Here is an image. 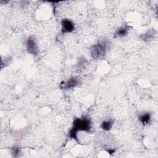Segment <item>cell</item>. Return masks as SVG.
Instances as JSON below:
<instances>
[{
  "label": "cell",
  "mask_w": 158,
  "mask_h": 158,
  "mask_svg": "<svg viewBox=\"0 0 158 158\" xmlns=\"http://www.w3.org/2000/svg\"><path fill=\"white\" fill-rule=\"evenodd\" d=\"M90 119L86 117L76 118L73 123V127L69 132V136L77 140V133L80 131H85L89 132L91 130Z\"/></svg>",
  "instance_id": "obj_1"
},
{
  "label": "cell",
  "mask_w": 158,
  "mask_h": 158,
  "mask_svg": "<svg viewBox=\"0 0 158 158\" xmlns=\"http://www.w3.org/2000/svg\"><path fill=\"white\" fill-rule=\"evenodd\" d=\"M107 44L106 41H100L94 44L90 49V54L93 58L98 59L104 56L107 49Z\"/></svg>",
  "instance_id": "obj_2"
},
{
  "label": "cell",
  "mask_w": 158,
  "mask_h": 158,
  "mask_svg": "<svg viewBox=\"0 0 158 158\" xmlns=\"http://www.w3.org/2000/svg\"><path fill=\"white\" fill-rule=\"evenodd\" d=\"M27 49L28 52L33 55H37L38 53V46L33 36L28 37L27 41Z\"/></svg>",
  "instance_id": "obj_3"
},
{
  "label": "cell",
  "mask_w": 158,
  "mask_h": 158,
  "mask_svg": "<svg viewBox=\"0 0 158 158\" xmlns=\"http://www.w3.org/2000/svg\"><path fill=\"white\" fill-rule=\"evenodd\" d=\"M75 25L73 22L69 19H64L61 21V31L62 33H70L74 30Z\"/></svg>",
  "instance_id": "obj_4"
},
{
  "label": "cell",
  "mask_w": 158,
  "mask_h": 158,
  "mask_svg": "<svg viewBox=\"0 0 158 158\" xmlns=\"http://www.w3.org/2000/svg\"><path fill=\"white\" fill-rule=\"evenodd\" d=\"M79 83V80L77 78H72L69 79L67 81L65 82L64 84V88L70 89L77 86Z\"/></svg>",
  "instance_id": "obj_5"
},
{
  "label": "cell",
  "mask_w": 158,
  "mask_h": 158,
  "mask_svg": "<svg viewBox=\"0 0 158 158\" xmlns=\"http://www.w3.org/2000/svg\"><path fill=\"white\" fill-rule=\"evenodd\" d=\"M129 31V27L127 25L121 27L119 28L115 33L114 34V37H123L125 35H127Z\"/></svg>",
  "instance_id": "obj_6"
},
{
  "label": "cell",
  "mask_w": 158,
  "mask_h": 158,
  "mask_svg": "<svg viewBox=\"0 0 158 158\" xmlns=\"http://www.w3.org/2000/svg\"><path fill=\"white\" fill-rule=\"evenodd\" d=\"M151 118V114L149 112H146L140 115L138 117V119L143 125H145L148 124L150 122Z\"/></svg>",
  "instance_id": "obj_7"
},
{
  "label": "cell",
  "mask_w": 158,
  "mask_h": 158,
  "mask_svg": "<svg viewBox=\"0 0 158 158\" xmlns=\"http://www.w3.org/2000/svg\"><path fill=\"white\" fill-rule=\"evenodd\" d=\"M113 123L112 122L111 120H106V121H104L102 123H101V128L105 131H109V130L111 129V128L112 127Z\"/></svg>",
  "instance_id": "obj_8"
},
{
  "label": "cell",
  "mask_w": 158,
  "mask_h": 158,
  "mask_svg": "<svg viewBox=\"0 0 158 158\" xmlns=\"http://www.w3.org/2000/svg\"><path fill=\"white\" fill-rule=\"evenodd\" d=\"M154 30L152 31H148L146 34H144L143 35V40H145V41H149L150 40H151L152 38H154Z\"/></svg>",
  "instance_id": "obj_9"
},
{
  "label": "cell",
  "mask_w": 158,
  "mask_h": 158,
  "mask_svg": "<svg viewBox=\"0 0 158 158\" xmlns=\"http://www.w3.org/2000/svg\"><path fill=\"white\" fill-rule=\"evenodd\" d=\"M19 149H18V148H14V149H13V151H12V154H14V156H17L19 154Z\"/></svg>",
  "instance_id": "obj_10"
}]
</instances>
